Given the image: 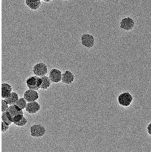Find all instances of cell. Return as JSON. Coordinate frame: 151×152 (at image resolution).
<instances>
[{
  "label": "cell",
  "instance_id": "obj_1",
  "mask_svg": "<svg viewBox=\"0 0 151 152\" xmlns=\"http://www.w3.org/2000/svg\"><path fill=\"white\" fill-rule=\"evenodd\" d=\"M118 104L123 107H129L133 102V96L128 91H124L119 94L117 98Z\"/></svg>",
  "mask_w": 151,
  "mask_h": 152
},
{
  "label": "cell",
  "instance_id": "obj_2",
  "mask_svg": "<svg viewBox=\"0 0 151 152\" xmlns=\"http://www.w3.org/2000/svg\"><path fill=\"white\" fill-rule=\"evenodd\" d=\"M41 84V78L40 77L34 75H31L28 77L25 80V85L29 89H32L38 91L40 89Z\"/></svg>",
  "mask_w": 151,
  "mask_h": 152
},
{
  "label": "cell",
  "instance_id": "obj_3",
  "mask_svg": "<svg viewBox=\"0 0 151 152\" xmlns=\"http://www.w3.org/2000/svg\"><path fill=\"white\" fill-rule=\"evenodd\" d=\"M46 132L44 126L40 124H34L30 127V134L33 138L43 137Z\"/></svg>",
  "mask_w": 151,
  "mask_h": 152
},
{
  "label": "cell",
  "instance_id": "obj_4",
  "mask_svg": "<svg viewBox=\"0 0 151 152\" xmlns=\"http://www.w3.org/2000/svg\"><path fill=\"white\" fill-rule=\"evenodd\" d=\"M13 120V123L19 121L24 116L23 110L20 109L15 104L9 105V107L7 110Z\"/></svg>",
  "mask_w": 151,
  "mask_h": 152
},
{
  "label": "cell",
  "instance_id": "obj_5",
  "mask_svg": "<svg viewBox=\"0 0 151 152\" xmlns=\"http://www.w3.org/2000/svg\"><path fill=\"white\" fill-rule=\"evenodd\" d=\"M135 26L136 23L134 20L129 16L123 18L120 20L119 24V27L126 31H130L133 30Z\"/></svg>",
  "mask_w": 151,
  "mask_h": 152
},
{
  "label": "cell",
  "instance_id": "obj_6",
  "mask_svg": "<svg viewBox=\"0 0 151 152\" xmlns=\"http://www.w3.org/2000/svg\"><path fill=\"white\" fill-rule=\"evenodd\" d=\"M32 71L34 75L41 77L42 76L46 75L47 74L48 67L45 63L43 62H40L36 64L33 66Z\"/></svg>",
  "mask_w": 151,
  "mask_h": 152
},
{
  "label": "cell",
  "instance_id": "obj_7",
  "mask_svg": "<svg viewBox=\"0 0 151 152\" xmlns=\"http://www.w3.org/2000/svg\"><path fill=\"white\" fill-rule=\"evenodd\" d=\"M81 43L86 48L91 49L95 45V38L92 34L83 33L81 36Z\"/></svg>",
  "mask_w": 151,
  "mask_h": 152
},
{
  "label": "cell",
  "instance_id": "obj_8",
  "mask_svg": "<svg viewBox=\"0 0 151 152\" xmlns=\"http://www.w3.org/2000/svg\"><path fill=\"white\" fill-rule=\"evenodd\" d=\"M49 77L52 83L57 84L62 81V72L57 68H53L50 69L49 73Z\"/></svg>",
  "mask_w": 151,
  "mask_h": 152
},
{
  "label": "cell",
  "instance_id": "obj_9",
  "mask_svg": "<svg viewBox=\"0 0 151 152\" xmlns=\"http://www.w3.org/2000/svg\"><path fill=\"white\" fill-rule=\"evenodd\" d=\"M41 109V105L37 101L28 102L25 109L26 112L30 115H34L37 113Z\"/></svg>",
  "mask_w": 151,
  "mask_h": 152
},
{
  "label": "cell",
  "instance_id": "obj_10",
  "mask_svg": "<svg viewBox=\"0 0 151 152\" xmlns=\"http://www.w3.org/2000/svg\"><path fill=\"white\" fill-rule=\"evenodd\" d=\"M23 97L27 101V102H31L37 101L39 99V94L37 90L28 88L25 90L23 94Z\"/></svg>",
  "mask_w": 151,
  "mask_h": 152
},
{
  "label": "cell",
  "instance_id": "obj_11",
  "mask_svg": "<svg viewBox=\"0 0 151 152\" xmlns=\"http://www.w3.org/2000/svg\"><path fill=\"white\" fill-rule=\"evenodd\" d=\"M75 75L69 70H66L62 73V83L66 85H70L75 81Z\"/></svg>",
  "mask_w": 151,
  "mask_h": 152
},
{
  "label": "cell",
  "instance_id": "obj_12",
  "mask_svg": "<svg viewBox=\"0 0 151 152\" xmlns=\"http://www.w3.org/2000/svg\"><path fill=\"white\" fill-rule=\"evenodd\" d=\"M12 92V86L7 83H3L1 85V97L2 99H6L10 96Z\"/></svg>",
  "mask_w": 151,
  "mask_h": 152
},
{
  "label": "cell",
  "instance_id": "obj_13",
  "mask_svg": "<svg viewBox=\"0 0 151 152\" xmlns=\"http://www.w3.org/2000/svg\"><path fill=\"white\" fill-rule=\"evenodd\" d=\"M41 0H25V4L31 10L37 11L41 7Z\"/></svg>",
  "mask_w": 151,
  "mask_h": 152
},
{
  "label": "cell",
  "instance_id": "obj_14",
  "mask_svg": "<svg viewBox=\"0 0 151 152\" xmlns=\"http://www.w3.org/2000/svg\"><path fill=\"white\" fill-rule=\"evenodd\" d=\"M41 84L40 86V89L42 90H46L49 89L52 84V81L49 76L44 75L41 77Z\"/></svg>",
  "mask_w": 151,
  "mask_h": 152
},
{
  "label": "cell",
  "instance_id": "obj_15",
  "mask_svg": "<svg viewBox=\"0 0 151 152\" xmlns=\"http://www.w3.org/2000/svg\"><path fill=\"white\" fill-rule=\"evenodd\" d=\"M4 99H5V100L9 105H12L15 104L17 100L19 99V96L17 92L12 91L9 96Z\"/></svg>",
  "mask_w": 151,
  "mask_h": 152
},
{
  "label": "cell",
  "instance_id": "obj_16",
  "mask_svg": "<svg viewBox=\"0 0 151 152\" xmlns=\"http://www.w3.org/2000/svg\"><path fill=\"white\" fill-rule=\"evenodd\" d=\"M1 121L7 123V124L11 125V124H13V120L12 118H11V115H9V113H8V111L7 112H2L1 116Z\"/></svg>",
  "mask_w": 151,
  "mask_h": 152
},
{
  "label": "cell",
  "instance_id": "obj_17",
  "mask_svg": "<svg viewBox=\"0 0 151 152\" xmlns=\"http://www.w3.org/2000/svg\"><path fill=\"white\" fill-rule=\"evenodd\" d=\"M15 104L17 106H18L20 109H25L27 104V101L24 99V97H20L19 99L17 100V102H16Z\"/></svg>",
  "mask_w": 151,
  "mask_h": 152
},
{
  "label": "cell",
  "instance_id": "obj_18",
  "mask_svg": "<svg viewBox=\"0 0 151 152\" xmlns=\"http://www.w3.org/2000/svg\"><path fill=\"white\" fill-rule=\"evenodd\" d=\"M9 107V104L4 99H1V112H7Z\"/></svg>",
  "mask_w": 151,
  "mask_h": 152
},
{
  "label": "cell",
  "instance_id": "obj_19",
  "mask_svg": "<svg viewBox=\"0 0 151 152\" xmlns=\"http://www.w3.org/2000/svg\"><path fill=\"white\" fill-rule=\"evenodd\" d=\"M28 122V121L27 119V118L24 116L23 117V118L21 119H20L19 121L18 122H14L13 123L15 126H18V127H23V126H24L27 125Z\"/></svg>",
  "mask_w": 151,
  "mask_h": 152
},
{
  "label": "cell",
  "instance_id": "obj_20",
  "mask_svg": "<svg viewBox=\"0 0 151 152\" xmlns=\"http://www.w3.org/2000/svg\"><path fill=\"white\" fill-rule=\"evenodd\" d=\"M9 125L7 124V123L1 121V131L2 133L6 132L9 128Z\"/></svg>",
  "mask_w": 151,
  "mask_h": 152
},
{
  "label": "cell",
  "instance_id": "obj_21",
  "mask_svg": "<svg viewBox=\"0 0 151 152\" xmlns=\"http://www.w3.org/2000/svg\"><path fill=\"white\" fill-rule=\"evenodd\" d=\"M146 132L149 135L151 136V121L146 126Z\"/></svg>",
  "mask_w": 151,
  "mask_h": 152
},
{
  "label": "cell",
  "instance_id": "obj_22",
  "mask_svg": "<svg viewBox=\"0 0 151 152\" xmlns=\"http://www.w3.org/2000/svg\"><path fill=\"white\" fill-rule=\"evenodd\" d=\"M41 1L44 2H46V3H49V2H52L53 0H41Z\"/></svg>",
  "mask_w": 151,
  "mask_h": 152
},
{
  "label": "cell",
  "instance_id": "obj_23",
  "mask_svg": "<svg viewBox=\"0 0 151 152\" xmlns=\"http://www.w3.org/2000/svg\"><path fill=\"white\" fill-rule=\"evenodd\" d=\"M63 1H68V0H63Z\"/></svg>",
  "mask_w": 151,
  "mask_h": 152
}]
</instances>
